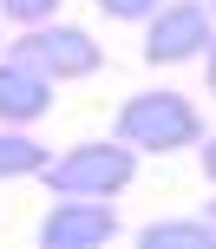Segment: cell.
Segmentation results:
<instances>
[{
	"instance_id": "obj_1",
	"label": "cell",
	"mask_w": 216,
	"mask_h": 249,
	"mask_svg": "<svg viewBox=\"0 0 216 249\" xmlns=\"http://www.w3.org/2000/svg\"><path fill=\"white\" fill-rule=\"evenodd\" d=\"M112 138L131 151H151V158H170V151L203 144V112H197L183 92L157 86V92H131L112 118Z\"/></svg>"
},
{
	"instance_id": "obj_2",
	"label": "cell",
	"mask_w": 216,
	"mask_h": 249,
	"mask_svg": "<svg viewBox=\"0 0 216 249\" xmlns=\"http://www.w3.org/2000/svg\"><path fill=\"white\" fill-rule=\"evenodd\" d=\"M131 177H138V151L118 144V138H92V144L46 158L39 184L52 197H118V190H131Z\"/></svg>"
},
{
	"instance_id": "obj_3",
	"label": "cell",
	"mask_w": 216,
	"mask_h": 249,
	"mask_svg": "<svg viewBox=\"0 0 216 249\" xmlns=\"http://www.w3.org/2000/svg\"><path fill=\"white\" fill-rule=\"evenodd\" d=\"M13 59L39 66L52 86H66V79H92V72H99V66H105V46L85 33V26L39 20V26H26V33L13 39Z\"/></svg>"
},
{
	"instance_id": "obj_4",
	"label": "cell",
	"mask_w": 216,
	"mask_h": 249,
	"mask_svg": "<svg viewBox=\"0 0 216 249\" xmlns=\"http://www.w3.org/2000/svg\"><path fill=\"white\" fill-rule=\"evenodd\" d=\"M216 39V13L203 0H164L151 13V33H144V66H183L203 59Z\"/></svg>"
},
{
	"instance_id": "obj_5",
	"label": "cell",
	"mask_w": 216,
	"mask_h": 249,
	"mask_svg": "<svg viewBox=\"0 0 216 249\" xmlns=\"http://www.w3.org/2000/svg\"><path fill=\"white\" fill-rule=\"evenodd\" d=\"M118 236V210L112 197H59L39 216V243L46 249H99Z\"/></svg>"
},
{
	"instance_id": "obj_6",
	"label": "cell",
	"mask_w": 216,
	"mask_h": 249,
	"mask_svg": "<svg viewBox=\"0 0 216 249\" xmlns=\"http://www.w3.org/2000/svg\"><path fill=\"white\" fill-rule=\"evenodd\" d=\"M52 79L26 59H0V124H39L52 112Z\"/></svg>"
},
{
	"instance_id": "obj_7",
	"label": "cell",
	"mask_w": 216,
	"mask_h": 249,
	"mask_svg": "<svg viewBox=\"0 0 216 249\" xmlns=\"http://www.w3.org/2000/svg\"><path fill=\"white\" fill-rule=\"evenodd\" d=\"M46 158H52V151L39 144V138H26V124H0V184H13V177H39Z\"/></svg>"
},
{
	"instance_id": "obj_8",
	"label": "cell",
	"mask_w": 216,
	"mask_h": 249,
	"mask_svg": "<svg viewBox=\"0 0 216 249\" xmlns=\"http://www.w3.org/2000/svg\"><path fill=\"white\" fill-rule=\"evenodd\" d=\"M138 243L144 249H216V230L203 216H164V223H144Z\"/></svg>"
},
{
	"instance_id": "obj_9",
	"label": "cell",
	"mask_w": 216,
	"mask_h": 249,
	"mask_svg": "<svg viewBox=\"0 0 216 249\" xmlns=\"http://www.w3.org/2000/svg\"><path fill=\"white\" fill-rule=\"evenodd\" d=\"M0 13H7V20H20V26H39V20H52V13H59V0H0Z\"/></svg>"
},
{
	"instance_id": "obj_10",
	"label": "cell",
	"mask_w": 216,
	"mask_h": 249,
	"mask_svg": "<svg viewBox=\"0 0 216 249\" xmlns=\"http://www.w3.org/2000/svg\"><path fill=\"white\" fill-rule=\"evenodd\" d=\"M92 7H99L105 20H151L164 0H92Z\"/></svg>"
},
{
	"instance_id": "obj_11",
	"label": "cell",
	"mask_w": 216,
	"mask_h": 249,
	"mask_svg": "<svg viewBox=\"0 0 216 249\" xmlns=\"http://www.w3.org/2000/svg\"><path fill=\"white\" fill-rule=\"evenodd\" d=\"M197 151H203V184H216V131H203V144H197Z\"/></svg>"
},
{
	"instance_id": "obj_12",
	"label": "cell",
	"mask_w": 216,
	"mask_h": 249,
	"mask_svg": "<svg viewBox=\"0 0 216 249\" xmlns=\"http://www.w3.org/2000/svg\"><path fill=\"white\" fill-rule=\"evenodd\" d=\"M210 99H216V39H210Z\"/></svg>"
},
{
	"instance_id": "obj_13",
	"label": "cell",
	"mask_w": 216,
	"mask_h": 249,
	"mask_svg": "<svg viewBox=\"0 0 216 249\" xmlns=\"http://www.w3.org/2000/svg\"><path fill=\"white\" fill-rule=\"evenodd\" d=\"M203 223H210V230H216V197H203Z\"/></svg>"
},
{
	"instance_id": "obj_14",
	"label": "cell",
	"mask_w": 216,
	"mask_h": 249,
	"mask_svg": "<svg viewBox=\"0 0 216 249\" xmlns=\"http://www.w3.org/2000/svg\"><path fill=\"white\" fill-rule=\"evenodd\" d=\"M203 7H210V13H216V0H203Z\"/></svg>"
}]
</instances>
